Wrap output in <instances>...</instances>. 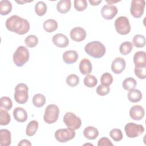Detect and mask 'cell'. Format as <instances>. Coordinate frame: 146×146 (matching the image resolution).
Wrapping results in <instances>:
<instances>
[{
  "label": "cell",
  "instance_id": "1",
  "mask_svg": "<svg viewBox=\"0 0 146 146\" xmlns=\"http://www.w3.org/2000/svg\"><path fill=\"white\" fill-rule=\"evenodd\" d=\"M5 25L8 30L19 35L26 34L30 28V23L27 19L17 15L8 18L6 21Z\"/></svg>",
  "mask_w": 146,
  "mask_h": 146
},
{
  "label": "cell",
  "instance_id": "2",
  "mask_svg": "<svg viewBox=\"0 0 146 146\" xmlns=\"http://www.w3.org/2000/svg\"><path fill=\"white\" fill-rule=\"evenodd\" d=\"M85 52L94 58L103 57L106 51L105 46L99 41H92L88 43L84 47Z\"/></svg>",
  "mask_w": 146,
  "mask_h": 146
},
{
  "label": "cell",
  "instance_id": "3",
  "mask_svg": "<svg viewBox=\"0 0 146 146\" xmlns=\"http://www.w3.org/2000/svg\"><path fill=\"white\" fill-rule=\"evenodd\" d=\"M30 53L29 50L25 46H19L13 55L14 64L18 67H22L29 61Z\"/></svg>",
  "mask_w": 146,
  "mask_h": 146
},
{
  "label": "cell",
  "instance_id": "4",
  "mask_svg": "<svg viewBox=\"0 0 146 146\" xmlns=\"http://www.w3.org/2000/svg\"><path fill=\"white\" fill-rule=\"evenodd\" d=\"M14 97L15 102L19 104H25L29 99V87L25 83H19L14 90Z\"/></svg>",
  "mask_w": 146,
  "mask_h": 146
},
{
  "label": "cell",
  "instance_id": "5",
  "mask_svg": "<svg viewBox=\"0 0 146 146\" xmlns=\"http://www.w3.org/2000/svg\"><path fill=\"white\" fill-rule=\"evenodd\" d=\"M59 109L54 104H49L45 109L43 116L44 122L47 124H52L56 122L59 115Z\"/></svg>",
  "mask_w": 146,
  "mask_h": 146
},
{
  "label": "cell",
  "instance_id": "6",
  "mask_svg": "<svg viewBox=\"0 0 146 146\" xmlns=\"http://www.w3.org/2000/svg\"><path fill=\"white\" fill-rule=\"evenodd\" d=\"M115 29L120 35H127L131 31V25L129 19L125 16L118 17L114 23Z\"/></svg>",
  "mask_w": 146,
  "mask_h": 146
},
{
  "label": "cell",
  "instance_id": "7",
  "mask_svg": "<svg viewBox=\"0 0 146 146\" xmlns=\"http://www.w3.org/2000/svg\"><path fill=\"white\" fill-rule=\"evenodd\" d=\"M63 120L67 128L73 130L79 129L82 125V120L80 118L71 112L66 113Z\"/></svg>",
  "mask_w": 146,
  "mask_h": 146
},
{
  "label": "cell",
  "instance_id": "8",
  "mask_svg": "<svg viewBox=\"0 0 146 146\" xmlns=\"http://www.w3.org/2000/svg\"><path fill=\"white\" fill-rule=\"evenodd\" d=\"M124 131L129 138H135L140 136L144 132V128L141 124L129 122L125 124Z\"/></svg>",
  "mask_w": 146,
  "mask_h": 146
},
{
  "label": "cell",
  "instance_id": "9",
  "mask_svg": "<svg viewBox=\"0 0 146 146\" xmlns=\"http://www.w3.org/2000/svg\"><path fill=\"white\" fill-rule=\"evenodd\" d=\"M75 136V130L68 128L58 129L55 132V137L60 143H66L73 139Z\"/></svg>",
  "mask_w": 146,
  "mask_h": 146
},
{
  "label": "cell",
  "instance_id": "10",
  "mask_svg": "<svg viewBox=\"0 0 146 146\" xmlns=\"http://www.w3.org/2000/svg\"><path fill=\"white\" fill-rule=\"evenodd\" d=\"M145 2L144 0H133L131 1V5L130 7V13L131 15L136 18H140L144 10Z\"/></svg>",
  "mask_w": 146,
  "mask_h": 146
},
{
  "label": "cell",
  "instance_id": "11",
  "mask_svg": "<svg viewBox=\"0 0 146 146\" xmlns=\"http://www.w3.org/2000/svg\"><path fill=\"white\" fill-rule=\"evenodd\" d=\"M117 12V8L115 6L110 4L104 5L101 9L102 17L107 20L112 19L116 15Z\"/></svg>",
  "mask_w": 146,
  "mask_h": 146
},
{
  "label": "cell",
  "instance_id": "12",
  "mask_svg": "<svg viewBox=\"0 0 146 146\" xmlns=\"http://www.w3.org/2000/svg\"><path fill=\"white\" fill-rule=\"evenodd\" d=\"M70 37L72 40L75 42H82L86 38V30L80 27H76L70 31Z\"/></svg>",
  "mask_w": 146,
  "mask_h": 146
},
{
  "label": "cell",
  "instance_id": "13",
  "mask_svg": "<svg viewBox=\"0 0 146 146\" xmlns=\"http://www.w3.org/2000/svg\"><path fill=\"white\" fill-rule=\"evenodd\" d=\"M126 63L125 60L121 57L116 58L112 62L111 70L116 74L121 73L125 68Z\"/></svg>",
  "mask_w": 146,
  "mask_h": 146
},
{
  "label": "cell",
  "instance_id": "14",
  "mask_svg": "<svg viewBox=\"0 0 146 146\" xmlns=\"http://www.w3.org/2000/svg\"><path fill=\"white\" fill-rule=\"evenodd\" d=\"M144 110L140 105L133 106L129 110V116L134 120H141L144 117Z\"/></svg>",
  "mask_w": 146,
  "mask_h": 146
},
{
  "label": "cell",
  "instance_id": "15",
  "mask_svg": "<svg viewBox=\"0 0 146 146\" xmlns=\"http://www.w3.org/2000/svg\"><path fill=\"white\" fill-rule=\"evenodd\" d=\"M52 41L55 46L60 48L66 47L69 44V40L67 36L61 33L54 35L52 38Z\"/></svg>",
  "mask_w": 146,
  "mask_h": 146
},
{
  "label": "cell",
  "instance_id": "16",
  "mask_svg": "<svg viewBox=\"0 0 146 146\" xmlns=\"http://www.w3.org/2000/svg\"><path fill=\"white\" fill-rule=\"evenodd\" d=\"M146 53L143 51H137L135 53L133 57V61L135 67H146Z\"/></svg>",
  "mask_w": 146,
  "mask_h": 146
},
{
  "label": "cell",
  "instance_id": "17",
  "mask_svg": "<svg viewBox=\"0 0 146 146\" xmlns=\"http://www.w3.org/2000/svg\"><path fill=\"white\" fill-rule=\"evenodd\" d=\"M13 115L15 120L20 123H23L27 119V113L26 110L22 107H16L13 112Z\"/></svg>",
  "mask_w": 146,
  "mask_h": 146
},
{
  "label": "cell",
  "instance_id": "18",
  "mask_svg": "<svg viewBox=\"0 0 146 146\" xmlns=\"http://www.w3.org/2000/svg\"><path fill=\"white\" fill-rule=\"evenodd\" d=\"M63 60L67 64L75 63L78 59V54L75 50H68L63 54Z\"/></svg>",
  "mask_w": 146,
  "mask_h": 146
},
{
  "label": "cell",
  "instance_id": "19",
  "mask_svg": "<svg viewBox=\"0 0 146 146\" xmlns=\"http://www.w3.org/2000/svg\"><path fill=\"white\" fill-rule=\"evenodd\" d=\"M11 132L6 129L0 130V145L1 146H9L11 144Z\"/></svg>",
  "mask_w": 146,
  "mask_h": 146
},
{
  "label": "cell",
  "instance_id": "20",
  "mask_svg": "<svg viewBox=\"0 0 146 146\" xmlns=\"http://www.w3.org/2000/svg\"><path fill=\"white\" fill-rule=\"evenodd\" d=\"M79 68L81 74L86 75L90 74L92 70V64L90 60L87 58H84L80 62Z\"/></svg>",
  "mask_w": 146,
  "mask_h": 146
},
{
  "label": "cell",
  "instance_id": "21",
  "mask_svg": "<svg viewBox=\"0 0 146 146\" xmlns=\"http://www.w3.org/2000/svg\"><path fill=\"white\" fill-rule=\"evenodd\" d=\"M83 135L88 140H94L99 135V131L93 126L86 127L83 131Z\"/></svg>",
  "mask_w": 146,
  "mask_h": 146
},
{
  "label": "cell",
  "instance_id": "22",
  "mask_svg": "<svg viewBox=\"0 0 146 146\" xmlns=\"http://www.w3.org/2000/svg\"><path fill=\"white\" fill-rule=\"evenodd\" d=\"M71 7L70 0H60L56 5V9L58 12L62 14H65L68 12Z\"/></svg>",
  "mask_w": 146,
  "mask_h": 146
},
{
  "label": "cell",
  "instance_id": "23",
  "mask_svg": "<svg viewBox=\"0 0 146 146\" xmlns=\"http://www.w3.org/2000/svg\"><path fill=\"white\" fill-rule=\"evenodd\" d=\"M127 97L129 102L137 103L141 100L143 96L140 90L134 88L129 91V92L127 94Z\"/></svg>",
  "mask_w": 146,
  "mask_h": 146
},
{
  "label": "cell",
  "instance_id": "24",
  "mask_svg": "<svg viewBox=\"0 0 146 146\" xmlns=\"http://www.w3.org/2000/svg\"><path fill=\"white\" fill-rule=\"evenodd\" d=\"M43 29L47 33H52L58 29V22L53 19H47L43 23Z\"/></svg>",
  "mask_w": 146,
  "mask_h": 146
},
{
  "label": "cell",
  "instance_id": "25",
  "mask_svg": "<svg viewBox=\"0 0 146 146\" xmlns=\"http://www.w3.org/2000/svg\"><path fill=\"white\" fill-rule=\"evenodd\" d=\"M12 10V4L7 0L0 1V14L1 15H6Z\"/></svg>",
  "mask_w": 146,
  "mask_h": 146
},
{
  "label": "cell",
  "instance_id": "26",
  "mask_svg": "<svg viewBox=\"0 0 146 146\" xmlns=\"http://www.w3.org/2000/svg\"><path fill=\"white\" fill-rule=\"evenodd\" d=\"M38 128V122L33 120L30 121L27 125L26 129V134L29 136H34Z\"/></svg>",
  "mask_w": 146,
  "mask_h": 146
},
{
  "label": "cell",
  "instance_id": "27",
  "mask_svg": "<svg viewBox=\"0 0 146 146\" xmlns=\"http://www.w3.org/2000/svg\"><path fill=\"white\" fill-rule=\"evenodd\" d=\"M46 101L45 96L42 94H36L33 96L32 102L34 106L40 108L44 106Z\"/></svg>",
  "mask_w": 146,
  "mask_h": 146
},
{
  "label": "cell",
  "instance_id": "28",
  "mask_svg": "<svg viewBox=\"0 0 146 146\" xmlns=\"http://www.w3.org/2000/svg\"><path fill=\"white\" fill-rule=\"evenodd\" d=\"M136 84L137 83L136 80L132 77L125 79L122 83L123 88L127 91H130L131 90L134 89L136 87Z\"/></svg>",
  "mask_w": 146,
  "mask_h": 146
},
{
  "label": "cell",
  "instance_id": "29",
  "mask_svg": "<svg viewBox=\"0 0 146 146\" xmlns=\"http://www.w3.org/2000/svg\"><path fill=\"white\" fill-rule=\"evenodd\" d=\"M47 10L46 4L43 1H39L35 5V12L39 16L44 15Z\"/></svg>",
  "mask_w": 146,
  "mask_h": 146
},
{
  "label": "cell",
  "instance_id": "30",
  "mask_svg": "<svg viewBox=\"0 0 146 146\" xmlns=\"http://www.w3.org/2000/svg\"><path fill=\"white\" fill-rule=\"evenodd\" d=\"M133 49V44L130 42H124L119 47V51L123 55L129 54Z\"/></svg>",
  "mask_w": 146,
  "mask_h": 146
},
{
  "label": "cell",
  "instance_id": "31",
  "mask_svg": "<svg viewBox=\"0 0 146 146\" xmlns=\"http://www.w3.org/2000/svg\"><path fill=\"white\" fill-rule=\"evenodd\" d=\"M134 46L138 48L144 47L145 46V38L143 35L137 34L135 35L132 39Z\"/></svg>",
  "mask_w": 146,
  "mask_h": 146
},
{
  "label": "cell",
  "instance_id": "32",
  "mask_svg": "<svg viewBox=\"0 0 146 146\" xmlns=\"http://www.w3.org/2000/svg\"><path fill=\"white\" fill-rule=\"evenodd\" d=\"M10 115L7 111L2 108H0V125H6L10 123Z\"/></svg>",
  "mask_w": 146,
  "mask_h": 146
},
{
  "label": "cell",
  "instance_id": "33",
  "mask_svg": "<svg viewBox=\"0 0 146 146\" xmlns=\"http://www.w3.org/2000/svg\"><path fill=\"white\" fill-rule=\"evenodd\" d=\"M83 82L86 87L88 88H92L97 84L98 80L94 75L88 74L84 77Z\"/></svg>",
  "mask_w": 146,
  "mask_h": 146
},
{
  "label": "cell",
  "instance_id": "34",
  "mask_svg": "<svg viewBox=\"0 0 146 146\" xmlns=\"http://www.w3.org/2000/svg\"><path fill=\"white\" fill-rule=\"evenodd\" d=\"M1 108L9 111L13 107V103L11 99L7 96H2L0 99Z\"/></svg>",
  "mask_w": 146,
  "mask_h": 146
},
{
  "label": "cell",
  "instance_id": "35",
  "mask_svg": "<svg viewBox=\"0 0 146 146\" xmlns=\"http://www.w3.org/2000/svg\"><path fill=\"white\" fill-rule=\"evenodd\" d=\"M26 45L30 48L35 47L38 43V38L35 35H29L25 39Z\"/></svg>",
  "mask_w": 146,
  "mask_h": 146
},
{
  "label": "cell",
  "instance_id": "36",
  "mask_svg": "<svg viewBox=\"0 0 146 146\" xmlns=\"http://www.w3.org/2000/svg\"><path fill=\"white\" fill-rule=\"evenodd\" d=\"M110 137L115 141H119L123 139V135L121 129L118 128H113L110 132Z\"/></svg>",
  "mask_w": 146,
  "mask_h": 146
},
{
  "label": "cell",
  "instance_id": "37",
  "mask_svg": "<svg viewBox=\"0 0 146 146\" xmlns=\"http://www.w3.org/2000/svg\"><path fill=\"white\" fill-rule=\"evenodd\" d=\"M79 83V78L74 74L69 75L66 78V83L70 87H75Z\"/></svg>",
  "mask_w": 146,
  "mask_h": 146
},
{
  "label": "cell",
  "instance_id": "38",
  "mask_svg": "<svg viewBox=\"0 0 146 146\" xmlns=\"http://www.w3.org/2000/svg\"><path fill=\"white\" fill-rule=\"evenodd\" d=\"M100 82L102 84L109 86L113 82L112 75L107 72L103 74L100 78Z\"/></svg>",
  "mask_w": 146,
  "mask_h": 146
},
{
  "label": "cell",
  "instance_id": "39",
  "mask_svg": "<svg viewBox=\"0 0 146 146\" xmlns=\"http://www.w3.org/2000/svg\"><path fill=\"white\" fill-rule=\"evenodd\" d=\"M87 7V2L86 0H75L74 8L78 11H82Z\"/></svg>",
  "mask_w": 146,
  "mask_h": 146
},
{
  "label": "cell",
  "instance_id": "40",
  "mask_svg": "<svg viewBox=\"0 0 146 146\" xmlns=\"http://www.w3.org/2000/svg\"><path fill=\"white\" fill-rule=\"evenodd\" d=\"M110 91V88L108 86H105L103 84L99 85L96 89V93L100 95V96H105L107 95Z\"/></svg>",
  "mask_w": 146,
  "mask_h": 146
},
{
  "label": "cell",
  "instance_id": "41",
  "mask_svg": "<svg viewBox=\"0 0 146 146\" xmlns=\"http://www.w3.org/2000/svg\"><path fill=\"white\" fill-rule=\"evenodd\" d=\"M135 75L140 79H145L146 74V67H135L134 69Z\"/></svg>",
  "mask_w": 146,
  "mask_h": 146
},
{
  "label": "cell",
  "instance_id": "42",
  "mask_svg": "<svg viewBox=\"0 0 146 146\" xmlns=\"http://www.w3.org/2000/svg\"><path fill=\"white\" fill-rule=\"evenodd\" d=\"M98 146H109V145L113 146V144L112 143V142L108 138L106 137H103L99 140L98 143Z\"/></svg>",
  "mask_w": 146,
  "mask_h": 146
},
{
  "label": "cell",
  "instance_id": "43",
  "mask_svg": "<svg viewBox=\"0 0 146 146\" xmlns=\"http://www.w3.org/2000/svg\"><path fill=\"white\" fill-rule=\"evenodd\" d=\"M18 146H31V142L26 139H23L20 141V142L18 144Z\"/></svg>",
  "mask_w": 146,
  "mask_h": 146
},
{
  "label": "cell",
  "instance_id": "44",
  "mask_svg": "<svg viewBox=\"0 0 146 146\" xmlns=\"http://www.w3.org/2000/svg\"><path fill=\"white\" fill-rule=\"evenodd\" d=\"M102 2V0H89L90 3L92 6H97Z\"/></svg>",
  "mask_w": 146,
  "mask_h": 146
},
{
  "label": "cell",
  "instance_id": "45",
  "mask_svg": "<svg viewBox=\"0 0 146 146\" xmlns=\"http://www.w3.org/2000/svg\"><path fill=\"white\" fill-rule=\"evenodd\" d=\"M119 1H107L106 2H107V3H108V4L112 5V3H117V2H118Z\"/></svg>",
  "mask_w": 146,
  "mask_h": 146
}]
</instances>
